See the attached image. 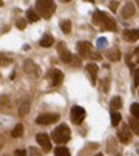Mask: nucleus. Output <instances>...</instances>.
<instances>
[{
  "label": "nucleus",
  "instance_id": "1",
  "mask_svg": "<svg viewBox=\"0 0 139 156\" xmlns=\"http://www.w3.org/2000/svg\"><path fill=\"white\" fill-rule=\"evenodd\" d=\"M36 9L40 14V17L50 19L56 11V3L53 0H36Z\"/></svg>",
  "mask_w": 139,
  "mask_h": 156
},
{
  "label": "nucleus",
  "instance_id": "2",
  "mask_svg": "<svg viewBox=\"0 0 139 156\" xmlns=\"http://www.w3.org/2000/svg\"><path fill=\"white\" fill-rule=\"evenodd\" d=\"M70 138H71V131H70L68 125H65V124L57 125L54 128V131H53V141L56 144H65L70 141Z\"/></svg>",
  "mask_w": 139,
  "mask_h": 156
},
{
  "label": "nucleus",
  "instance_id": "3",
  "mask_svg": "<svg viewBox=\"0 0 139 156\" xmlns=\"http://www.w3.org/2000/svg\"><path fill=\"white\" fill-rule=\"evenodd\" d=\"M46 77H48V80H50V85H51V87H59V85L62 84V80H63V74H62L60 70L53 68V70L48 71Z\"/></svg>",
  "mask_w": 139,
  "mask_h": 156
},
{
  "label": "nucleus",
  "instance_id": "4",
  "mask_svg": "<svg viewBox=\"0 0 139 156\" xmlns=\"http://www.w3.org/2000/svg\"><path fill=\"white\" fill-rule=\"evenodd\" d=\"M70 116H71V122H73V124H76V125H79V124H82V121L85 119L87 113H85V110L82 108V107L74 105L73 108H71V113H70Z\"/></svg>",
  "mask_w": 139,
  "mask_h": 156
},
{
  "label": "nucleus",
  "instance_id": "5",
  "mask_svg": "<svg viewBox=\"0 0 139 156\" xmlns=\"http://www.w3.org/2000/svg\"><path fill=\"white\" fill-rule=\"evenodd\" d=\"M59 121V115L57 113H42L36 117V122L39 125H50V124Z\"/></svg>",
  "mask_w": 139,
  "mask_h": 156
},
{
  "label": "nucleus",
  "instance_id": "6",
  "mask_svg": "<svg viewBox=\"0 0 139 156\" xmlns=\"http://www.w3.org/2000/svg\"><path fill=\"white\" fill-rule=\"evenodd\" d=\"M57 53H59V56H60V60L63 63H71L73 62V54L70 53V50L67 48V45L63 44V42H59L57 44Z\"/></svg>",
  "mask_w": 139,
  "mask_h": 156
},
{
  "label": "nucleus",
  "instance_id": "7",
  "mask_svg": "<svg viewBox=\"0 0 139 156\" xmlns=\"http://www.w3.org/2000/svg\"><path fill=\"white\" fill-rule=\"evenodd\" d=\"M36 141H37V144L40 145V148L44 150L45 153L51 152V141H50V138H48V134L39 133V134L36 136Z\"/></svg>",
  "mask_w": 139,
  "mask_h": 156
},
{
  "label": "nucleus",
  "instance_id": "8",
  "mask_svg": "<svg viewBox=\"0 0 139 156\" xmlns=\"http://www.w3.org/2000/svg\"><path fill=\"white\" fill-rule=\"evenodd\" d=\"M23 70H25V73L28 74V76H31V77L39 76V67H37L33 60H29V59H26V60L23 62Z\"/></svg>",
  "mask_w": 139,
  "mask_h": 156
},
{
  "label": "nucleus",
  "instance_id": "9",
  "mask_svg": "<svg viewBox=\"0 0 139 156\" xmlns=\"http://www.w3.org/2000/svg\"><path fill=\"white\" fill-rule=\"evenodd\" d=\"M77 53L81 57H90V54H91V44L90 42H79Z\"/></svg>",
  "mask_w": 139,
  "mask_h": 156
},
{
  "label": "nucleus",
  "instance_id": "10",
  "mask_svg": "<svg viewBox=\"0 0 139 156\" xmlns=\"http://www.w3.org/2000/svg\"><path fill=\"white\" fill-rule=\"evenodd\" d=\"M85 70H87V73H88V76H90V80H91V84L96 85V77H98V71H99L98 65H96L94 62H90V63H87Z\"/></svg>",
  "mask_w": 139,
  "mask_h": 156
},
{
  "label": "nucleus",
  "instance_id": "11",
  "mask_svg": "<svg viewBox=\"0 0 139 156\" xmlns=\"http://www.w3.org/2000/svg\"><path fill=\"white\" fill-rule=\"evenodd\" d=\"M117 139H119L122 144H128L131 141V133H130V130H128L127 125H124L119 131H117Z\"/></svg>",
  "mask_w": 139,
  "mask_h": 156
},
{
  "label": "nucleus",
  "instance_id": "12",
  "mask_svg": "<svg viewBox=\"0 0 139 156\" xmlns=\"http://www.w3.org/2000/svg\"><path fill=\"white\" fill-rule=\"evenodd\" d=\"M122 37L127 40V42H136L139 39V31L138 30H125L122 33Z\"/></svg>",
  "mask_w": 139,
  "mask_h": 156
},
{
  "label": "nucleus",
  "instance_id": "13",
  "mask_svg": "<svg viewBox=\"0 0 139 156\" xmlns=\"http://www.w3.org/2000/svg\"><path fill=\"white\" fill-rule=\"evenodd\" d=\"M131 15H135V5L131 2H127L122 8V17L124 19H130Z\"/></svg>",
  "mask_w": 139,
  "mask_h": 156
},
{
  "label": "nucleus",
  "instance_id": "14",
  "mask_svg": "<svg viewBox=\"0 0 139 156\" xmlns=\"http://www.w3.org/2000/svg\"><path fill=\"white\" fill-rule=\"evenodd\" d=\"M99 147V145L98 144H96V142H91V144H87V145H85V147L81 150V152H79L77 153V156H88L90 153H91V152H94V150L96 148H98Z\"/></svg>",
  "mask_w": 139,
  "mask_h": 156
},
{
  "label": "nucleus",
  "instance_id": "15",
  "mask_svg": "<svg viewBox=\"0 0 139 156\" xmlns=\"http://www.w3.org/2000/svg\"><path fill=\"white\" fill-rule=\"evenodd\" d=\"M105 56H107V59H110L111 62H117L121 59V51L117 50V48H111V50H108L105 53Z\"/></svg>",
  "mask_w": 139,
  "mask_h": 156
},
{
  "label": "nucleus",
  "instance_id": "16",
  "mask_svg": "<svg viewBox=\"0 0 139 156\" xmlns=\"http://www.w3.org/2000/svg\"><path fill=\"white\" fill-rule=\"evenodd\" d=\"M105 17H107V14H105V13H102V11H94V14H93V23H94L96 26H99V28H100V25L104 23Z\"/></svg>",
  "mask_w": 139,
  "mask_h": 156
},
{
  "label": "nucleus",
  "instance_id": "17",
  "mask_svg": "<svg viewBox=\"0 0 139 156\" xmlns=\"http://www.w3.org/2000/svg\"><path fill=\"white\" fill-rule=\"evenodd\" d=\"M26 19H28V22H31V23H36L37 20L40 19V14L37 13V9L29 8L28 11H26Z\"/></svg>",
  "mask_w": 139,
  "mask_h": 156
},
{
  "label": "nucleus",
  "instance_id": "18",
  "mask_svg": "<svg viewBox=\"0 0 139 156\" xmlns=\"http://www.w3.org/2000/svg\"><path fill=\"white\" fill-rule=\"evenodd\" d=\"M100 28H102V30H108V31H116V23H114L113 19H110L108 15H107L105 20H104V23L100 25Z\"/></svg>",
  "mask_w": 139,
  "mask_h": 156
},
{
  "label": "nucleus",
  "instance_id": "19",
  "mask_svg": "<svg viewBox=\"0 0 139 156\" xmlns=\"http://www.w3.org/2000/svg\"><path fill=\"white\" fill-rule=\"evenodd\" d=\"M107 152L110 155H114L117 152V141L114 138H108V141H107Z\"/></svg>",
  "mask_w": 139,
  "mask_h": 156
},
{
  "label": "nucleus",
  "instance_id": "20",
  "mask_svg": "<svg viewBox=\"0 0 139 156\" xmlns=\"http://www.w3.org/2000/svg\"><path fill=\"white\" fill-rule=\"evenodd\" d=\"M53 44H54V39H53V36H50V34H45L40 39V46L42 48H50V46H53Z\"/></svg>",
  "mask_w": 139,
  "mask_h": 156
},
{
  "label": "nucleus",
  "instance_id": "21",
  "mask_svg": "<svg viewBox=\"0 0 139 156\" xmlns=\"http://www.w3.org/2000/svg\"><path fill=\"white\" fill-rule=\"evenodd\" d=\"M110 108L113 111H117L119 108H122V99L119 98V96H114V98L110 100Z\"/></svg>",
  "mask_w": 139,
  "mask_h": 156
},
{
  "label": "nucleus",
  "instance_id": "22",
  "mask_svg": "<svg viewBox=\"0 0 139 156\" xmlns=\"http://www.w3.org/2000/svg\"><path fill=\"white\" fill-rule=\"evenodd\" d=\"M128 125H130V130L139 136V121L136 119V117H131V119L128 121Z\"/></svg>",
  "mask_w": 139,
  "mask_h": 156
},
{
  "label": "nucleus",
  "instance_id": "23",
  "mask_svg": "<svg viewBox=\"0 0 139 156\" xmlns=\"http://www.w3.org/2000/svg\"><path fill=\"white\" fill-rule=\"evenodd\" d=\"M23 131H25L23 125H22V124H17V125L14 127L11 136H13V138H22V136H23Z\"/></svg>",
  "mask_w": 139,
  "mask_h": 156
},
{
  "label": "nucleus",
  "instance_id": "24",
  "mask_svg": "<svg viewBox=\"0 0 139 156\" xmlns=\"http://www.w3.org/2000/svg\"><path fill=\"white\" fill-rule=\"evenodd\" d=\"M29 100H23L22 102V105H20V108H19V115L20 116H26L28 115V111H29Z\"/></svg>",
  "mask_w": 139,
  "mask_h": 156
},
{
  "label": "nucleus",
  "instance_id": "25",
  "mask_svg": "<svg viewBox=\"0 0 139 156\" xmlns=\"http://www.w3.org/2000/svg\"><path fill=\"white\" fill-rule=\"evenodd\" d=\"M54 156H70V150L67 147H56L54 150Z\"/></svg>",
  "mask_w": 139,
  "mask_h": 156
},
{
  "label": "nucleus",
  "instance_id": "26",
  "mask_svg": "<svg viewBox=\"0 0 139 156\" xmlns=\"http://www.w3.org/2000/svg\"><path fill=\"white\" fill-rule=\"evenodd\" d=\"M60 30L65 34H70L71 33V22H70V20H62L60 22Z\"/></svg>",
  "mask_w": 139,
  "mask_h": 156
},
{
  "label": "nucleus",
  "instance_id": "27",
  "mask_svg": "<svg viewBox=\"0 0 139 156\" xmlns=\"http://www.w3.org/2000/svg\"><path fill=\"white\" fill-rule=\"evenodd\" d=\"M121 119H122V116H121L117 111H113V113H111V125H113V127H117V125H119Z\"/></svg>",
  "mask_w": 139,
  "mask_h": 156
},
{
  "label": "nucleus",
  "instance_id": "28",
  "mask_svg": "<svg viewBox=\"0 0 139 156\" xmlns=\"http://www.w3.org/2000/svg\"><path fill=\"white\" fill-rule=\"evenodd\" d=\"M130 111H131L133 117H136V119L139 121V104H131V107H130Z\"/></svg>",
  "mask_w": 139,
  "mask_h": 156
},
{
  "label": "nucleus",
  "instance_id": "29",
  "mask_svg": "<svg viewBox=\"0 0 139 156\" xmlns=\"http://www.w3.org/2000/svg\"><path fill=\"white\" fill-rule=\"evenodd\" d=\"M133 87L135 88L139 87V68L135 70V73H133Z\"/></svg>",
  "mask_w": 139,
  "mask_h": 156
},
{
  "label": "nucleus",
  "instance_id": "30",
  "mask_svg": "<svg viewBox=\"0 0 139 156\" xmlns=\"http://www.w3.org/2000/svg\"><path fill=\"white\" fill-rule=\"evenodd\" d=\"M15 25H17L19 30H23L25 26H26V20H25V19H19L17 22H15Z\"/></svg>",
  "mask_w": 139,
  "mask_h": 156
},
{
  "label": "nucleus",
  "instance_id": "31",
  "mask_svg": "<svg viewBox=\"0 0 139 156\" xmlns=\"http://www.w3.org/2000/svg\"><path fill=\"white\" fill-rule=\"evenodd\" d=\"M133 62L135 63H139V46L133 51Z\"/></svg>",
  "mask_w": 139,
  "mask_h": 156
},
{
  "label": "nucleus",
  "instance_id": "32",
  "mask_svg": "<svg viewBox=\"0 0 139 156\" xmlns=\"http://www.w3.org/2000/svg\"><path fill=\"white\" fill-rule=\"evenodd\" d=\"M107 45V39H104V37H100V39H98V46L99 48H102Z\"/></svg>",
  "mask_w": 139,
  "mask_h": 156
},
{
  "label": "nucleus",
  "instance_id": "33",
  "mask_svg": "<svg viewBox=\"0 0 139 156\" xmlns=\"http://www.w3.org/2000/svg\"><path fill=\"white\" fill-rule=\"evenodd\" d=\"M8 63H9V60L6 57H3V54L0 53V65H8Z\"/></svg>",
  "mask_w": 139,
  "mask_h": 156
},
{
  "label": "nucleus",
  "instance_id": "34",
  "mask_svg": "<svg viewBox=\"0 0 139 156\" xmlns=\"http://www.w3.org/2000/svg\"><path fill=\"white\" fill-rule=\"evenodd\" d=\"M29 153L33 155V156H39V155H40V152H39L36 147H29Z\"/></svg>",
  "mask_w": 139,
  "mask_h": 156
},
{
  "label": "nucleus",
  "instance_id": "35",
  "mask_svg": "<svg viewBox=\"0 0 139 156\" xmlns=\"http://www.w3.org/2000/svg\"><path fill=\"white\" fill-rule=\"evenodd\" d=\"M117 6H119V3H117V2H110V9H111L113 13L117 9Z\"/></svg>",
  "mask_w": 139,
  "mask_h": 156
},
{
  "label": "nucleus",
  "instance_id": "36",
  "mask_svg": "<svg viewBox=\"0 0 139 156\" xmlns=\"http://www.w3.org/2000/svg\"><path fill=\"white\" fill-rule=\"evenodd\" d=\"M102 90L104 91H108V77L102 80Z\"/></svg>",
  "mask_w": 139,
  "mask_h": 156
},
{
  "label": "nucleus",
  "instance_id": "37",
  "mask_svg": "<svg viewBox=\"0 0 139 156\" xmlns=\"http://www.w3.org/2000/svg\"><path fill=\"white\" fill-rule=\"evenodd\" d=\"M14 156H26V152H25V150H15Z\"/></svg>",
  "mask_w": 139,
  "mask_h": 156
},
{
  "label": "nucleus",
  "instance_id": "38",
  "mask_svg": "<svg viewBox=\"0 0 139 156\" xmlns=\"http://www.w3.org/2000/svg\"><path fill=\"white\" fill-rule=\"evenodd\" d=\"M60 2H63V3H67V2H70V0H60Z\"/></svg>",
  "mask_w": 139,
  "mask_h": 156
},
{
  "label": "nucleus",
  "instance_id": "39",
  "mask_svg": "<svg viewBox=\"0 0 139 156\" xmlns=\"http://www.w3.org/2000/svg\"><path fill=\"white\" fill-rule=\"evenodd\" d=\"M94 156H104L102 153H98V155H94Z\"/></svg>",
  "mask_w": 139,
  "mask_h": 156
},
{
  "label": "nucleus",
  "instance_id": "40",
  "mask_svg": "<svg viewBox=\"0 0 139 156\" xmlns=\"http://www.w3.org/2000/svg\"><path fill=\"white\" fill-rule=\"evenodd\" d=\"M2 5H3V0H0V6H2Z\"/></svg>",
  "mask_w": 139,
  "mask_h": 156
},
{
  "label": "nucleus",
  "instance_id": "41",
  "mask_svg": "<svg viewBox=\"0 0 139 156\" xmlns=\"http://www.w3.org/2000/svg\"><path fill=\"white\" fill-rule=\"evenodd\" d=\"M136 3H138V6H139V0H136Z\"/></svg>",
  "mask_w": 139,
  "mask_h": 156
},
{
  "label": "nucleus",
  "instance_id": "42",
  "mask_svg": "<svg viewBox=\"0 0 139 156\" xmlns=\"http://www.w3.org/2000/svg\"><path fill=\"white\" fill-rule=\"evenodd\" d=\"M0 150H2V144H0Z\"/></svg>",
  "mask_w": 139,
  "mask_h": 156
},
{
  "label": "nucleus",
  "instance_id": "43",
  "mask_svg": "<svg viewBox=\"0 0 139 156\" xmlns=\"http://www.w3.org/2000/svg\"><path fill=\"white\" fill-rule=\"evenodd\" d=\"M116 156H121V155H116Z\"/></svg>",
  "mask_w": 139,
  "mask_h": 156
},
{
  "label": "nucleus",
  "instance_id": "44",
  "mask_svg": "<svg viewBox=\"0 0 139 156\" xmlns=\"http://www.w3.org/2000/svg\"><path fill=\"white\" fill-rule=\"evenodd\" d=\"M3 156H6V155H3Z\"/></svg>",
  "mask_w": 139,
  "mask_h": 156
},
{
  "label": "nucleus",
  "instance_id": "45",
  "mask_svg": "<svg viewBox=\"0 0 139 156\" xmlns=\"http://www.w3.org/2000/svg\"><path fill=\"white\" fill-rule=\"evenodd\" d=\"M138 31H139V30H138Z\"/></svg>",
  "mask_w": 139,
  "mask_h": 156
}]
</instances>
